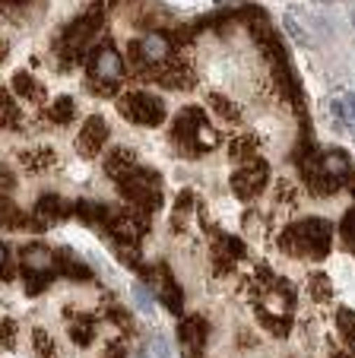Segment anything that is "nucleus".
Instances as JSON below:
<instances>
[{"label": "nucleus", "instance_id": "obj_1", "mask_svg": "<svg viewBox=\"0 0 355 358\" xmlns=\"http://www.w3.org/2000/svg\"><path fill=\"white\" fill-rule=\"evenodd\" d=\"M118 184V194L127 200V210L143 213V216H153L155 210L162 206V178L159 171L153 169H140L137 165L130 175H124Z\"/></svg>", "mask_w": 355, "mask_h": 358}, {"label": "nucleus", "instance_id": "obj_38", "mask_svg": "<svg viewBox=\"0 0 355 358\" xmlns=\"http://www.w3.org/2000/svg\"><path fill=\"white\" fill-rule=\"evenodd\" d=\"M0 187H4V190H13L16 187V178H13V171H10L7 165H0Z\"/></svg>", "mask_w": 355, "mask_h": 358}, {"label": "nucleus", "instance_id": "obj_42", "mask_svg": "<svg viewBox=\"0 0 355 358\" xmlns=\"http://www.w3.org/2000/svg\"><path fill=\"white\" fill-rule=\"evenodd\" d=\"M7 264V248H4V244H0V266Z\"/></svg>", "mask_w": 355, "mask_h": 358}, {"label": "nucleus", "instance_id": "obj_40", "mask_svg": "<svg viewBox=\"0 0 355 358\" xmlns=\"http://www.w3.org/2000/svg\"><path fill=\"white\" fill-rule=\"evenodd\" d=\"M155 355H159V358H172V352H168V345L162 343V339H155Z\"/></svg>", "mask_w": 355, "mask_h": 358}, {"label": "nucleus", "instance_id": "obj_10", "mask_svg": "<svg viewBox=\"0 0 355 358\" xmlns=\"http://www.w3.org/2000/svg\"><path fill=\"white\" fill-rule=\"evenodd\" d=\"M105 143H108V121L102 115L86 117L80 136H76V146H80V152L86 159H92V156H99V152H102V146H105Z\"/></svg>", "mask_w": 355, "mask_h": 358}, {"label": "nucleus", "instance_id": "obj_37", "mask_svg": "<svg viewBox=\"0 0 355 358\" xmlns=\"http://www.w3.org/2000/svg\"><path fill=\"white\" fill-rule=\"evenodd\" d=\"M244 229H248V231H254V235H260V229H263V219H260V216H254V213H244Z\"/></svg>", "mask_w": 355, "mask_h": 358}, {"label": "nucleus", "instance_id": "obj_13", "mask_svg": "<svg viewBox=\"0 0 355 358\" xmlns=\"http://www.w3.org/2000/svg\"><path fill=\"white\" fill-rule=\"evenodd\" d=\"M54 270L61 273V276L74 279V282H89V279H92V270H89V266L83 264V260H76L67 248L54 254Z\"/></svg>", "mask_w": 355, "mask_h": 358}, {"label": "nucleus", "instance_id": "obj_43", "mask_svg": "<svg viewBox=\"0 0 355 358\" xmlns=\"http://www.w3.org/2000/svg\"><path fill=\"white\" fill-rule=\"evenodd\" d=\"M4 3H26V0H4Z\"/></svg>", "mask_w": 355, "mask_h": 358}, {"label": "nucleus", "instance_id": "obj_34", "mask_svg": "<svg viewBox=\"0 0 355 358\" xmlns=\"http://www.w3.org/2000/svg\"><path fill=\"white\" fill-rule=\"evenodd\" d=\"M276 203L295 206V203H298V187H295L292 181H279V187H276Z\"/></svg>", "mask_w": 355, "mask_h": 358}, {"label": "nucleus", "instance_id": "obj_35", "mask_svg": "<svg viewBox=\"0 0 355 358\" xmlns=\"http://www.w3.org/2000/svg\"><path fill=\"white\" fill-rule=\"evenodd\" d=\"M86 89L92 95H114V92H118V86H111V83H102V80H92V76H86Z\"/></svg>", "mask_w": 355, "mask_h": 358}, {"label": "nucleus", "instance_id": "obj_31", "mask_svg": "<svg viewBox=\"0 0 355 358\" xmlns=\"http://www.w3.org/2000/svg\"><path fill=\"white\" fill-rule=\"evenodd\" d=\"M194 140H197V149H213V146H219V134H216L213 127H209V124H200V127H197V134H194Z\"/></svg>", "mask_w": 355, "mask_h": 358}, {"label": "nucleus", "instance_id": "obj_5", "mask_svg": "<svg viewBox=\"0 0 355 358\" xmlns=\"http://www.w3.org/2000/svg\"><path fill=\"white\" fill-rule=\"evenodd\" d=\"M200 124H207V111L203 108H181L178 111V117H174V124H172V143L178 146V152H181L184 159H197L200 156V149H197V140H194V134H197V127Z\"/></svg>", "mask_w": 355, "mask_h": 358}, {"label": "nucleus", "instance_id": "obj_21", "mask_svg": "<svg viewBox=\"0 0 355 358\" xmlns=\"http://www.w3.org/2000/svg\"><path fill=\"white\" fill-rule=\"evenodd\" d=\"M20 124H22V111H20V105H16V101L10 99V92H4V89H0V127L20 130Z\"/></svg>", "mask_w": 355, "mask_h": 358}, {"label": "nucleus", "instance_id": "obj_23", "mask_svg": "<svg viewBox=\"0 0 355 358\" xmlns=\"http://www.w3.org/2000/svg\"><path fill=\"white\" fill-rule=\"evenodd\" d=\"M48 117H51L54 124H70V121H76V101L70 99V95H61V99H54L51 108H48Z\"/></svg>", "mask_w": 355, "mask_h": 358}, {"label": "nucleus", "instance_id": "obj_7", "mask_svg": "<svg viewBox=\"0 0 355 358\" xmlns=\"http://www.w3.org/2000/svg\"><path fill=\"white\" fill-rule=\"evenodd\" d=\"M64 216H74V203H67L57 194H45V196H39L35 213L29 216V231H45Z\"/></svg>", "mask_w": 355, "mask_h": 358}, {"label": "nucleus", "instance_id": "obj_25", "mask_svg": "<svg viewBox=\"0 0 355 358\" xmlns=\"http://www.w3.org/2000/svg\"><path fill=\"white\" fill-rule=\"evenodd\" d=\"M190 210H194V194H190V190H184V194L178 196V203H174V216H172L174 231H184V225H188Z\"/></svg>", "mask_w": 355, "mask_h": 358}, {"label": "nucleus", "instance_id": "obj_4", "mask_svg": "<svg viewBox=\"0 0 355 358\" xmlns=\"http://www.w3.org/2000/svg\"><path fill=\"white\" fill-rule=\"evenodd\" d=\"M267 181H270V165L263 162L260 156L244 159L242 169L228 178V184H232V194L242 196V200H254L257 194H263Z\"/></svg>", "mask_w": 355, "mask_h": 358}, {"label": "nucleus", "instance_id": "obj_2", "mask_svg": "<svg viewBox=\"0 0 355 358\" xmlns=\"http://www.w3.org/2000/svg\"><path fill=\"white\" fill-rule=\"evenodd\" d=\"M118 115L127 117V121L140 124V127H159L168 117L165 101L153 92H127L118 99Z\"/></svg>", "mask_w": 355, "mask_h": 358}, {"label": "nucleus", "instance_id": "obj_11", "mask_svg": "<svg viewBox=\"0 0 355 358\" xmlns=\"http://www.w3.org/2000/svg\"><path fill=\"white\" fill-rule=\"evenodd\" d=\"M140 51L143 57H146L149 67H159V64H165L168 57H172V38H168L165 32H146L140 38Z\"/></svg>", "mask_w": 355, "mask_h": 358}, {"label": "nucleus", "instance_id": "obj_39", "mask_svg": "<svg viewBox=\"0 0 355 358\" xmlns=\"http://www.w3.org/2000/svg\"><path fill=\"white\" fill-rule=\"evenodd\" d=\"M134 298H137V301H140V308H143V311H153V298H149L146 292L140 289V285H137V289H134Z\"/></svg>", "mask_w": 355, "mask_h": 358}, {"label": "nucleus", "instance_id": "obj_8", "mask_svg": "<svg viewBox=\"0 0 355 358\" xmlns=\"http://www.w3.org/2000/svg\"><path fill=\"white\" fill-rule=\"evenodd\" d=\"M149 282H155V295H159V301L165 304L168 311L181 314L184 292H181V285H178V279L172 276V270H168V266H155V270L149 273Z\"/></svg>", "mask_w": 355, "mask_h": 358}, {"label": "nucleus", "instance_id": "obj_41", "mask_svg": "<svg viewBox=\"0 0 355 358\" xmlns=\"http://www.w3.org/2000/svg\"><path fill=\"white\" fill-rule=\"evenodd\" d=\"M7 61V41H0V64Z\"/></svg>", "mask_w": 355, "mask_h": 358}, {"label": "nucleus", "instance_id": "obj_6", "mask_svg": "<svg viewBox=\"0 0 355 358\" xmlns=\"http://www.w3.org/2000/svg\"><path fill=\"white\" fill-rule=\"evenodd\" d=\"M86 70H89L92 80H102V83L118 86V83L124 80V57L118 55L111 45L95 48L92 55H89V61H86Z\"/></svg>", "mask_w": 355, "mask_h": 358}, {"label": "nucleus", "instance_id": "obj_16", "mask_svg": "<svg viewBox=\"0 0 355 358\" xmlns=\"http://www.w3.org/2000/svg\"><path fill=\"white\" fill-rule=\"evenodd\" d=\"M13 89H16V95L26 99V101H45V89H41V83L35 80L32 73H26V70H16Z\"/></svg>", "mask_w": 355, "mask_h": 358}, {"label": "nucleus", "instance_id": "obj_3", "mask_svg": "<svg viewBox=\"0 0 355 358\" xmlns=\"http://www.w3.org/2000/svg\"><path fill=\"white\" fill-rule=\"evenodd\" d=\"M298 231V241H302V257L308 260H323L330 257V248H333V225L323 216H308L305 222L295 225Z\"/></svg>", "mask_w": 355, "mask_h": 358}, {"label": "nucleus", "instance_id": "obj_36", "mask_svg": "<svg viewBox=\"0 0 355 358\" xmlns=\"http://www.w3.org/2000/svg\"><path fill=\"white\" fill-rule=\"evenodd\" d=\"M333 108H336V115H340V117H349V121H355V95H346L342 101H336Z\"/></svg>", "mask_w": 355, "mask_h": 358}, {"label": "nucleus", "instance_id": "obj_30", "mask_svg": "<svg viewBox=\"0 0 355 358\" xmlns=\"http://www.w3.org/2000/svg\"><path fill=\"white\" fill-rule=\"evenodd\" d=\"M16 336H20V327H16L13 317L0 320V349H16Z\"/></svg>", "mask_w": 355, "mask_h": 358}, {"label": "nucleus", "instance_id": "obj_33", "mask_svg": "<svg viewBox=\"0 0 355 358\" xmlns=\"http://www.w3.org/2000/svg\"><path fill=\"white\" fill-rule=\"evenodd\" d=\"M22 282H26V295H41L51 285V279H48V273H29Z\"/></svg>", "mask_w": 355, "mask_h": 358}, {"label": "nucleus", "instance_id": "obj_19", "mask_svg": "<svg viewBox=\"0 0 355 358\" xmlns=\"http://www.w3.org/2000/svg\"><path fill=\"white\" fill-rule=\"evenodd\" d=\"M305 187H308L314 196H333L336 190L342 187V184L336 181V178L323 175V171L317 169V171H311V175H305Z\"/></svg>", "mask_w": 355, "mask_h": 358}, {"label": "nucleus", "instance_id": "obj_9", "mask_svg": "<svg viewBox=\"0 0 355 358\" xmlns=\"http://www.w3.org/2000/svg\"><path fill=\"white\" fill-rule=\"evenodd\" d=\"M178 339H181L184 358L200 355V349L209 339V324L200 317V314H190V317H184L181 324H178Z\"/></svg>", "mask_w": 355, "mask_h": 358}, {"label": "nucleus", "instance_id": "obj_20", "mask_svg": "<svg viewBox=\"0 0 355 358\" xmlns=\"http://www.w3.org/2000/svg\"><path fill=\"white\" fill-rule=\"evenodd\" d=\"M26 225H29V219L20 213V206H16L10 196H0V229L20 231V229H26Z\"/></svg>", "mask_w": 355, "mask_h": 358}, {"label": "nucleus", "instance_id": "obj_22", "mask_svg": "<svg viewBox=\"0 0 355 358\" xmlns=\"http://www.w3.org/2000/svg\"><path fill=\"white\" fill-rule=\"evenodd\" d=\"M228 156L238 159V162H244V159L257 156V136L254 134H238L228 140Z\"/></svg>", "mask_w": 355, "mask_h": 358}, {"label": "nucleus", "instance_id": "obj_14", "mask_svg": "<svg viewBox=\"0 0 355 358\" xmlns=\"http://www.w3.org/2000/svg\"><path fill=\"white\" fill-rule=\"evenodd\" d=\"M22 270L26 273H51L54 270V254L41 244H32V248H22V257H20Z\"/></svg>", "mask_w": 355, "mask_h": 358}, {"label": "nucleus", "instance_id": "obj_45", "mask_svg": "<svg viewBox=\"0 0 355 358\" xmlns=\"http://www.w3.org/2000/svg\"><path fill=\"white\" fill-rule=\"evenodd\" d=\"M219 3H222V0H219Z\"/></svg>", "mask_w": 355, "mask_h": 358}, {"label": "nucleus", "instance_id": "obj_12", "mask_svg": "<svg viewBox=\"0 0 355 358\" xmlns=\"http://www.w3.org/2000/svg\"><path fill=\"white\" fill-rule=\"evenodd\" d=\"M137 152L127 146H114L111 152H105V171L114 178V181H121L124 175H130V171L137 169Z\"/></svg>", "mask_w": 355, "mask_h": 358}, {"label": "nucleus", "instance_id": "obj_26", "mask_svg": "<svg viewBox=\"0 0 355 358\" xmlns=\"http://www.w3.org/2000/svg\"><path fill=\"white\" fill-rule=\"evenodd\" d=\"M336 330H340V336L355 349V311L352 308H340V311H336Z\"/></svg>", "mask_w": 355, "mask_h": 358}, {"label": "nucleus", "instance_id": "obj_27", "mask_svg": "<svg viewBox=\"0 0 355 358\" xmlns=\"http://www.w3.org/2000/svg\"><path fill=\"white\" fill-rule=\"evenodd\" d=\"M308 292L314 301H330V298H333V285H330L327 273H314V276L308 279Z\"/></svg>", "mask_w": 355, "mask_h": 358}, {"label": "nucleus", "instance_id": "obj_32", "mask_svg": "<svg viewBox=\"0 0 355 358\" xmlns=\"http://www.w3.org/2000/svg\"><path fill=\"white\" fill-rule=\"evenodd\" d=\"M340 231H342L346 248L355 250V206H352V210H346V216H342V222H340Z\"/></svg>", "mask_w": 355, "mask_h": 358}, {"label": "nucleus", "instance_id": "obj_29", "mask_svg": "<svg viewBox=\"0 0 355 358\" xmlns=\"http://www.w3.org/2000/svg\"><path fill=\"white\" fill-rule=\"evenodd\" d=\"M32 349H35V355L39 358H54L57 355V345H54V339L48 336V330H32Z\"/></svg>", "mask_w": 355, "mask_h": 358}, {"label": "nucleus", "instance_id": "obj_28", "mask_svg": "<svg viewBox=\"0 0 355 358\" xmlns=\"http://www.w3.org/2000/svg\"><path fill=\"white\" fill-rule=\"evenodd\" d=\"M257 320H260V324L270 330V336H279V339L288 336V317H276V314H267L260 304H257Z\"/></svg>", "mask_w": 355, "mask_h": 358}, {"label": "nucleus", "instance_id": "obj_44", "mask_svg": "<svg viewBox=\"0 0 355 358\" xmlns=\"http://www.w3.org/2000/svg\"><path fill=\"white\" fill-rule=\"evenodd\" d=\"M333 358H352V355H333Z\"/></svg>", "mask_w": 355, "mask_h": 358}, {"label": "nucleus", "instance_id": "obj_17", "mask_svg": "<svg viewBox=\"0 0 355 358\" xmlns=\"http://www.w3.org/2000/svg\"><path fill=\"white\" fill-rule=\"evenodd\" d=\"M67 314L70 320H74V324H70V339H74L76 345H92V339H95V330H92V317H89V314H74L67 308Z\"/></svg>", "mask_w": 355, "mask_h": 358}, {"label": "nucleus", "instance_id": "obj_15", "mask_svg": "<svg viewBox=\"0 0 355 358\" xmlns=\"http://www.w3.org/2000/svg\"><path fill=\"white\" fill-rule=\"evenodd\" d=\"M321 171L330 178H336V181H346L349 175H352V162L346 159V152L342 149H330V152H321Z\"/></svg>", "mask_w": 355, "mask_h": 358}, {"label": "nucleus", "instance_id": "obj_24", "mask_svg": "<svg viewBox=\"0 0 355 358\" xmlns=\"http://www.w3.org/2000/svg\"><path fill=\"white\" fill-rule=\"evenodd\" d=\"M209 108H213L216 115L222 117V121H232V124L242 121V111H238V105H235L232 99H225V95H219V92L209 95Z\"/></svg>", "mask_w": 355, "mask_h": 358}, {"label": "nucleus", "instance_id": "obj_18", "mask_svg": "<svg viewBox=\"0 0 355 358\" xmlns=\"http://www.w3.org/2000/svg\"><path fill=\"white\" fill-rule=\"evenodd\" d=\"M20 165L26 171H45L54 165V149H22L20 152Z\"/></svg>", "mask_w": 355, "mask_h": 358}]
</instances>
